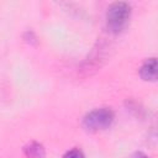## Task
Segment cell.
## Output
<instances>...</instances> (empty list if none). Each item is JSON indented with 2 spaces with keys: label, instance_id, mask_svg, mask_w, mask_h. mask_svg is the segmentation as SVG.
Instances as JSON below:
<instances>
[{
  "label": "cell",
  "instance_id": "obj_2",
  "mask_svg": "<svg viewBox=\"0 0 158 158\" xmlns=\"http://www.w3.org/2000/svg\"><path fill=\"white\" fill-rule=\"evenodd\" d=\"M114 118L115 114L110 107H98L89 111L83 117L81 125L88 132H99L109 128Z\"/></svg>",
  "mask_w": 158,
  "mask_h": 158
},
{
  "label": "cell",
  "instance_id": "obj_6",
  "mask_svg": "<svg viewBox=\"0 0 158 158\" xmlns=\"http://www.w3.org/2000/svg\"><path fill=\"white\" fill-rule=\"evenodd\" d=\"M133 158H149V157L146 156V154L142 153V152H136V153L133 154Z\"/></svg>",
  "mask_w": 158,
  "mask_h": 158
},
{
  "label": "cell",
  "instance_id": "obj_1",
  "mask_svg": "<svg viewBox=\"0 0 158 158\" xmlns=\"http://www.w3.org/2000/svg\"><path fill=\"white\" fill-rule=\"evenodd\" d=\"M131 19V6L125 1L112 2L106 11V26L112 33L122 32Z\"/></svg>",
  "mask_w": 158,
  "mask_h": 158
},
{
  "label": "cell",
  "instance_id": "obj_4",
  "mask_svg": "<svg viewBox=\"0 0 158 158\" xmlns=\"http://www.w3.org/2000/svg\"><path fill=\"white\" fill-rule=\"evenodd\" d=\"M23 156L25 158H44L46 157V149L42 143L31 141L26 146H23Z\"/></svg>",
  "mask_w": 158,
  "mask_h": 158
},
{
  "label": "cell",
  "instance_id": "obj_5",
  "mask_svg": "<svg viewBox=\"0 0 158 158\" xmlns=\"http://www.w3.org/2000/svg\"><path fill=\"white\" fill-rule=\"evenodd\" d=\"M62 158H85V154H84V152H83L80 148L74 147V148L67 151V152L63 154Z\"/></svg>",
  "mask_w": 158,
  "mask_h": 158
},
{
  "label": "cell",
  "instance_id": "obj_3",
  "mask_svg": "<svg viewBox=\"0 0 158 158\" xmlns=\"http://www.w3.org/2000/svg\"><path fill=\"white\" fill-rule=\"evenodd\" d=\"M139 77L146 81H156L157 80V59L154 57L147 58L141 68H139Z\"/></svg>",
  "mask_w": 158,
  "mask_h": 158
}]
</instances>
